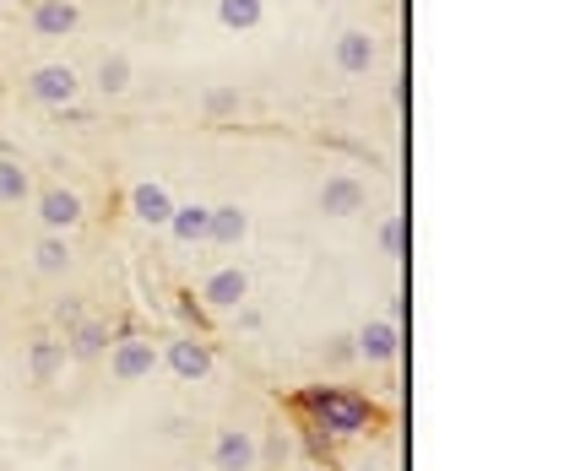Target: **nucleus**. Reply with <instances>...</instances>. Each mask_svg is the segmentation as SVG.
<instances>
[{
  "label": "nucleus",
  "mask_w": 564,
  "mask_h": 471,
  "mask_svg": "<svg viewBox=\"0 0 564 471\" xmlns=\"http://www.w3.org/2000/svg\"><path fill=\"white\" fill-rule=\"evenodd\" d=\"M299 406L315 417V428H326V434H364L369 428V402L364 396H352V391H332V385H310L304 396H299Z\"/></svg>",
  "instance_id": "1"
},
{
  "label": "nucleus",
  "mask_w": 564,
  "mask_h": 471,
  "mask_svg": "<svg viewBox=\"0 0 564 471\" xmlns=\"http://www.w3.org/2000/svg\"><path fill=\"white\" fill-rule=\"evenodd\" d=\"M152 369H158V347L137 331H126V337L109 347V374L120 380V385H141V380H152Z\"/></svg>",
  "instance_id": "2"
},
{
  "label": "nucleus",
  "mask_w": 564,
  "mask_h": 471,
  "mask_svg": "<svg viewBox=\"0 0 564 471\" xmlns=\"http://www.w3.org/2000/svg\"><path fill=\"white\" fill-rule=\"evenodd\" d=\"M28 92H33L39 103H50V109H61V114H66L70 103H76V92H82V76H76L66 61H50V66H33Z\"/></svg>",
  "instance_id": "3"
},
{
  "label": "nucleus",
  "mask_w": 564,
  "mask_h": 471,
  "mask_svg": "<svg viewBox=\"0 0 564 471\" xmlns=\"http://www.w3.org/2000/svg\"><path fill=\"white\" fill-rule=\"evenodd\" d=\"M158 363H169V374H180V380H207L212 374V347L202 337H191V331H180V337L163 341Z\"/></svg>",
  "instance_id": "4"
},
{
  "label": "nucleus",
  "mask_w": 564,
  "mask_h": 471,
  "mask_svg": "<svg viewBox=\"0 0 564 471\" xmlns=\"http://www.w3.org/2000/svg\"><path fill=\"white\" fill-rule=\"evenodd\" d=\"M261 461V445L250 428H223L217 445H212V471H256Z\"/></svg>",
  "instance_id": "5"
},
{
  "label": "nucleus",
  "mask_w": 564,
  "mask_h": 471,
  "mask_svg": "<svg viewBox=\"0 0 564 471\" xmlns=\"http://www.w3.org/2000/svg\"><path fill=\"white\" fill-rule=\"evenodd\" d=\"M245 298H250V276H245L239 266H217L207 282H202V304H207V309H217V315L239 309Z\"/></svg>",
  "instance_id": "6"
},
{
  "label": "nucleus",
  "mask_w": 564,
  "mask_h": 471,
  "mask_svg": "<svg viewBox=\"0 0 564 471\" xmlns=\"http://www.w3.org/2000/svg\"><path fill=\"white\" fill-rule=\"evenodd\" d=\"M39 222H44V233H70L82 222V196L66 190V185L39 190Z\"/></svg>",
  "instance_id": "7"
},
{
  "label": "nucleus",
  "mask_w": 564,
  "mask_h": 471,
  "mask_svg": "<svg viewBox=\"0 0 564 471\" xmlns=\"http://www.w3.org/2000/svg\"><path fill=\"white\" fill-rule=\"evenodd\" d=\"M245 233H250V211H245V206H239V201L212 206L207 244H217V250H234V244H245Z\"/></svg>",
  "instance_id": "8"
},
{
  "label": "nucleus",
  "mask_w": 564,
  "mask_h": 471,
  "mask_svg": "<svg viewBox=\"0 0 564 471\" xmlns=\"http://www.w3.org/2000/svg\"><path fill=\"white\" fill-rule=\"evenodd\" d=\"M352 352H358V358H369V363H391V358L402 352V331H397V320H369V326L352 337Z\"/></svg>",
  "instance_id": "9"
},
{
  "label": "nucleus",
  "mask_w": 564,
  "mask_h": 471,
  "mask_svg": "<svg viewBox=\"0 0 564 471\" xmlns=\"http://www.w3.org/2000/svg\"><path fill=\"white\" fill-rule=\"evenodd\" d=\"M337 70H348V76H364V70L380 61V44H375V33H364V28H348L343 39H337Z\"/></svg>",
  "instance_id": "10"
},
{
  "label": "nucleus",
  "mask_w": 564,
  "mask_h": 471,
  "mask_svg": "<svg viewBox=\"0 0 564 471\" xmlns=\"http://www.w3.org/2000/svg\"><path fill=\"white\" fill-rule=\"evenodd\" d=\"M76 22H82L76 0H33V33L39 39H66V33H76Z\"/></svg>",
  "instance_id": "11"
},
{
  "label": "nucleus",
  "mask_w": 564,
  "mask_h": 471,
  "mask_svg": "<svg viewBox=\"0 0 564 471\" xmlns=\"http://www.w3.org/2000/svg\"><path fill=\"white\" fill-rule=\"evenodd\" d=\"M131 211H137V222H147V228H169V217H174V196H169L158 179H141L137 190H131Z\"/></svg>",
  "instance_id": "12"
},
{
  "label": "nucleus",
  "mask_w": 564,
  "mask_h": 471,
  "mask_svg": "<svg viewBox=\"0 0 564 471\" xmlns=\"http://www.w3.org/2000/svg\"><path fill=\"white\" fill-rule=\"evenodd\" d=\"M321 211H326V217H352V211H364V185H358L352 174H332V179L321 185Z\"/></svg>",
  "instance_id": "13"
},
{
  "label": "nucleus",
  "mask_w": 564,
  "mask_h": 471,
  "mask_svg": "<svg viewBox=\"0 0 564 471\" xmlns=\"http://www.w3.org/2000/svg\"><path fill=\"white\" fill-rule=\"evenodd\" d=\"M66 352L76 358V363H98V358L109 352V326H104V320H82V326H70Z\"/></svg>",
  "instance_id": "14"
},
{
  "label": "nucleus",
  "mask_w": 564,
  "mask_h": 471,
  "mask_svg": "<svg viewBox=\"0 0 564 471\" xmlns=\"http://www.w3.org/2000/svg\"><path fill=\"white\" fill-rule=\"evenodd\" d=\"M61 369H66V341L33 337V347H28V374H33L39 385H50V380H55Z\"/></svg>",
  "instance_id": "15"
},
{
  "label": "nucleus",
  "mask_w": 564,
  "mask_h": 471,
  "mask_svg": "<svg viewBox=\"0 0 564 471\" xmlns=\"http://www.w3.org/2000/svg\"><path fill=\"white\" fill-rule=\"evenodd\" d=\"M207 217L212 206H196V201H174V217H169V233L180 239V244H207Z\"/></svg>",
  "instance_id": "16"
},
{
  "label": "nucleus",
  "mask_w": 564,
  "mask_h": 471,
  "mask_svg": "<svg viewBox=\"0 0 564 471\" xmlns=\"http://www.w3.org/2000/svg\"><path fill=\"white\" fill-rule=\"evenodd\" d=\"M70 261H76V255H70V239H66V233H44V239L33 244V266L44 271V276H66Z\"/></svg>",
  "instance_id": "17"
},
{
  "label": "nucleus",
  "mask_w": 564,
  "mask_h": 471,
  "mask_svg": "<svg viewBox=\"0 0 564 471\" xmlns=\"http://www.w3.org/2000/svg\"><path fill=\"white\" fill-rule=\"evenodd\" d=\"M261 17H267V0H217V22L234 28V33L261 28Z\"/></svg>",
  "instance_id": "18"
},
{
  "label": "nucleus",
  "mask_w": 564,
  "mask_h": 471,
  "mask_svg": "<svg viewBox=\"0 0 564 471\" xmlns=\"http://www.w3.org/2000/svg\"><path fill=\"white\" fill-rule=\"evenodd\" d=\"M33 196V174L17 157H0V206H22Z\"/></svg>",
  "instance_id": "19"
},
{
  "label": "nucleus",
  "mask_w": 564,
  "mask_h": 471,
  "mask_svg": "<svg viewBox=\"0 0 564 471\" xmlns=\"http://www.w3.org/2000/svg\"><path fill=\"white\" fill-rule=\"evenodd\" d=\"M93 81H98L104 98H120V92L131 87V61H126V55H104L98 70H93Z\"/></svg>",
  "instance_id": "20"
},
{
  "label": "nucleus",
  "mask_w": 564,
  "mask_h": 471,
  "mask_svg": "<svg viewBox=\"0 0 564 471\" xmlns=\"http://www.w3.org/2000/svg\"><path fill=\"white\" fill-rule=\"evenodd\" d=\"M202 109H207L212 120H223V114H234V109H239V87H212L207 98H202Z\"/></svg>",
  "instance_id": "21"
},
{
  "label": "nucleus",
  "mask_w": 564,
  "mask_h": 471,
  "mask_svg": "<svg viewBox=\"0 0 564 471\" xmlns=\"http://www.w3.org/2000/svg\"><path fill=\"white\" fill-rule=\"evenodd\" d=\"M380 250H386V255H402V222H397V217L380 222Z\"/></svg>",
  "instance_id": "22"
},
{
  "label": "nucleus",
  "mask_w": 564,
  "mask_h": 471,
  "mask_svg": "<svg viewBox=\"0 0 564 471\" xmlns=\"http://www.w3.org/2000/svg\"><path fill=\"white\" fill-rule=\"evenodd\" d=\"M55 320H61V326H82V298H61V304H55Z\"/></svg>",
  "instance_id": "23"
},
{
  "label": "nucleus",
  "mask_w": 564,
  "mask_h": 471,
  "mask_svg": "<svg viewBox=\"0 0 564 471\" xmlns=\"http://www.w3.org/2000/svg\"><path fill=\"white\" fill-rule=\"evenodd\" d=\"M234 315H239V331H261V309H250V304H239Z\"/></svg>",
  "instance_id": "24"
},
{
  "label": "nucleus",
  "mask_w": 564,
  "mask_h": 471,
  "mask_svg": "<svg viewBox=\"0 0 564 471\" xmlns=\"http://www.w3.org/2000/svg\"><path fill=\"white\" fill-rule=\"evenodd\" d=\"M326 358H332V363H348V358H358V352H352V341H332Z\"/></svg>",
  "instance_id": "25"
},
{
  "label": "nucleus",
  "mask_w": 564,
  "mask_h": 471,
  "mask_svg": "<svg viewBox=\"0 0 564 471\" xmlns=\"http://www.w3.org/2000/svg\"><path fill=\"white\" fill-rule=\"evenodd\" d=\"M180 315H185V320H196V326H202V309H196V298H191V293H185V298H180Z\"/></svg>",
  "instance_id": "26"
},
{
  "label": "nucleus",
  "mask_w": 564,
  "mask_h": 471,
  "mask_svg": "<svg viewBox=\"0 0 564 471\" xmlns=\"http://www.w3.org/2000/svg\"><path fill=\"white\" fill-rule=\"evenodd\" d=\"M358 471H386V467H358Z\"/></svg>",
  "instance_id": "27"
},
{
  "label": "nucleus",
  "mask_w": 564,
  "mask_h": 471,
  "mask_svg": "<svg viewBox=\"0 0 564 471\" xmlns=\"http://www.w3.org/2000/svg\"><path fill=\"white\" fill-rule=\"evenodd\" d=\"M191 471H202V467H191Z\"/></svg>",
  "instance_id": "28"
},
{
  "label": "nucleus",
  "mask_w": 564,
  "mask_h": 471,
  "mask_svg": "<svg viewBox=\"0 0 564 471\" xmlns=\"http://www.w3.org/2000/svg\"><path fill=\"white\" fill-rule=\"evenodd\" d=\"M0 6H6V0H0Z\"/></svg>",
  "instance_id": "29"
}]
</instances>
